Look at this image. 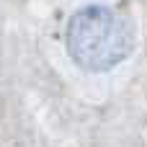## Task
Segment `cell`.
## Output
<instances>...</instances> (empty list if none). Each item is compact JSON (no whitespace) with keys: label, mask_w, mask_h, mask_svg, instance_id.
Listing matches in <instances>:
<instances>
[{"label":"cell","mask_w":147,"mask_h":147,"mask_svg":"<svg viewBox=\"0 0 147 147\" xmlns=\"http://www.w3.org/2000/svg\"><path fill=\"white\" fill-rule=\"evenodd\" d=\"M70 44L78 59L88 67H106L124 57L127 34L116 26V18L109 10L93 8L78 13L70 31Z\"/></svg>","instance_id":"6da1fadb"}]
</instances>
